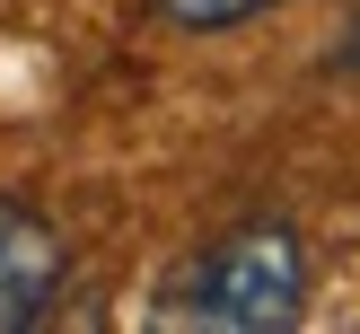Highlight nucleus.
I'll use <instances>...</instances> for the list:
<instances>
[{
	"mask_svg": "<svg viewBox=\"0 0 360 334\" xmlns=\"http://www.w3.org/2000/svg\"><path fill=\"white\" fill-rule=\"evenodd\" d=\"M299 308H308V246L290 220L220 229L167 290L176 326H211V334H273V326H299Z\"/></svg>",
	"mask_w": 360,
	"mask_h": 334,
	"instance_id": "obj_1",
	"label": "nucleus"
},
{
	"mask_svg": "<svg viewBox=\"0 0 360 334\" xmlns=\"http://www.w3.org/2000/svg\"><path fill=\"white\" fill-rule=\"evenodd\" d=\"M62 281H70V246H62V229H53L35 203L0 193V334L44 326L53 299H62Z\"/></svg>",
	"mask_w": 360,
	"mask_h": 334,
	"instance_id": "obj_2",
	"label": "nucleus"
},
{
	"mask_svg": "<svg viewBox=\"0 0 360 334\" xmlns=\"http://www.w3.org/2000/svg\"><path fill=\"white\" fill-rule=\"evenodd\" d=\"M264 9H281V0H158V18L185 27V35H229V27H246Z\"/></svg>",
	"mask_w": 360,
	"mask_h": 334,
	"instance_id": "obj_3",
	"label": "nucleus"
}]
</instances>
